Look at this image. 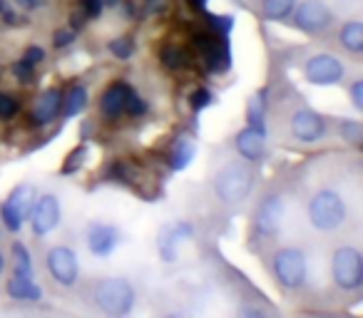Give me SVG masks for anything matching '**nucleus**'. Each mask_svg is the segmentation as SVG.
<instances>
[{"label":"nucleus","instance_id":"20","mask_svg":"<svg viewBox=\"0 0 363 318\" xmlns=\"http://www.w3.org/2000/svg\"><path fill=\"white\" fill-rule=\"evenodd\" d=\"M338 40H341V45L346 47L348 52H353V55L363 52V23L348 21L346 25L338 30Z\"/></svg>","mask_w":363,"mask_h":318},{"label":"nucleus","instance_id":"6","mask_svg":"<svg viewBox=\"0 0 363 318\" xmlns=\"http://www.w3.org/2000/svg\"><path fill=\"white\" fill-rule=\"evenodd\" d=\"M33 194H35L33 184H18V187L8 194L6 202L0 204V222H3V227H6L8 232L18 234L23 229L26 219L30 217Z\"/></svg>","mask_w":363,"mask_h":318},{"label":"nucleus","instance_id":"14","mask_svg":"<svg viewBox=\"0 0 363 318\" xmlns=\"http://www.w3.org/2000/svg\"><path fill=\"white\" fill-rule=\"evenodd\" d=\"M239 157H244V162H259L267 149V130H257V127H244L234 140Z\"/></svg>","mask_w":363,"mask_h":318},{"label":"nucleus","instance_id":"30","mask_svg":"<svg viewBox=\"0 0 363 318\" xmlns=\"http://www.w3.org/2000/svg\"><path fill=\"white\" fill-rule=\"evenodd\" d=\"M13 75H16V80L23 82V85H33V82H35V65H30V62H26L21 57V60L13 65Z\"/></svg>","mask_w":363,"mask_h":318},{"label":"nucleus","instance_id":"25","mask_svg":"<svg viewBox=\"0 0 363 318\" xmlns=\"http://www.w3.org/2000/svg\"><path fill=\"white\" fill-rule=\"evenodd\" d=\"M247 120L249 127H257V130H267V107H264L262 97H252L247 107Z\"/></svg>","mask_w":363,"mask_h":318},{"label":"nucleus","instance_id":"33","mask_svg":"<svg viewBox=\"0 0 363 318\" xmlns=\"http://www.w3.org/2000/svg\"><path fill=\"white\" fill-rule=\"evenodd\" d=\"M212 100H214V97H212V92H209V90H204V87H199V90L194 92L192 97H189V105H192V110H194V112H202L204 107H209V105H212Z\"/></svg>","mask_w":363,"mask_h":318},{"label":"nucleus","instance_id":"41","mask_svg":"<svg viewBox=\"0 0 363 318\" xmlns=\"http://www.w3.org/2000/svg\"><path fill=\"white\" fill-rule=\"evenodd\" d=\"M3 271H6V256H3V251H0V276H3Z\"/></svg>","mask_w":363,"mask_h":318},{"label":"nucleus","instance_id":"42","mask_svg":"<svg viewBox=\"0 0 363 318\" xmlns=\"http://www.w3.org/2000/svg\"><path fill=\"white\" fill-rule=\"evenodd\" d=\"M237 3H239V6H242V0H237Z\"/></svg>","mask_w":363,"mask_h":318},{"label":"nucleus","instance_id":"15","mask_svg":"<svg viewBox=\"0 0 363 318\" xmlns=\"http://www.w3.org/2000/svg\"><path fill=\"white\" fill-rule=\"evenodd\" d=\"M60 107H62V90L60 87H50L45 90L40 97H38L35 107L30 112V120L35 127H45L60 115Z\"/></svg>","mask_w":363,"mask_h":318},{"label":"nucleus","instance_id":"35","mask_svg":"<svg viewBox=\"0 0 363 318\" xmlns=\"http://www.w3.org/2000/svg\"><path fill=\"white\" fill-rule=\"evenodd\" d=\"M72 40H75V30H55V35H52V45L57 47V50H62V47H70Z\"/></svg>","mask_w":363,"mask_h":318},{"label":"nucleus","instance_id":"21","mask_svg":"<svg viewBox=\"0 0 363 318\" xmlns=\"http://www.w3.org/2000/svg\"><path fill=\"white\" fill-rule=\"evenodd\" d=\"M13 276L35 278V271H33L30 249H28L26 244H21V242L13 244Z\"/></svg>","mask_w":363,"mask_h":318},{"label":"nucleus","instance_id":"24","mask_svg":"<svg viewBox=\"0 0 363 318\" xmlns=\"http://www.w3.org/2000/svg\"><path fill=\"white\" fill-rule=\"evenodd\" d=\"M160 60H162V65H164L167 70H182V67H187L189 55L177 45H164V47H162V52H160Z\"/></svg>","mask_w":363,"mask_h":318},{"label":"nucleus","instance_id":"37","mask_svg":"<svg viewBox=\"0 0 363 318\" xmlns=\"http://www.w3.org/2000/svg\"><path fill=\"white\" fill-rule=\"evenodd\" d=\"M351 102L356 110H363V80H356L351 85Z\"/></svg>","mask_w":363,"mask_h":318},{"label":"nucleus","instance_id":"2","mask_svg":"<svg viewBox=\"0 0 363 318\" xmlns=\"http://www.w3.org/2000/svg\"><path fill=\"white\" fill-rule=\"evenodd\" d=\"M95 306L107 316H127L135 306V288L125 278H102L92 291Z\"/></svg>","mask_w":363,"mask_h":318},{"label":"nucleus","instance_id":"7","mask_svg":"<svg viewBox=\"0 0 363 318\" xmlns=\"http://www.w3.org/2000/svg\"><path fill=\"white\" fill-rule=\"evenodd\" d=\"M346 75V67L338 60L336 55H328V52H318V55L308 57L306 65H303V77H306L311 85L318 87H331L338 85Z\"/></svg>","mask_w":363,"mask_h":318},{"label":"nucleus","instance_id":"11","mask_svg":"<svg viewBox=\"0 0 363 318\" xmlns=\"http://www.w3.org/2000/svg\"><path fill=\"white\" fill-rule=\"evenodd\" d=\"M85 239H87V249H90L95 256H110V254L122 244L120 229L112 227V224H105V222L87 224Z\"/></svg>","mask_w":363,"mask_h":318},{"label":"nucleus","instance_id":"10","mask_svg":"<svg viewBox=\"0 0 363 318\" xmlns=\"http://www.w3.org/2000/svg\"><path fill=\"white\" fill-rule=\"evenodd\" d=\"M60 224V202L55 194H43L30 209V227L35 237H48Z\"/></svg>","mask_w":363,"mask_h":318},{"label":"nucleus","instance_id":"3","mask_svg":"<svg viewBox=\"0 0 363 318\" xmlns=\"http://www.w3.org/2000/svg\"><path fill=\"white\" fill-rule=\"evenodd\" d=\"M254 189V172L249 164L232 162L222 167L214 177V194L222 199L224 204H237Z\"/></svg>","mask_w":363,"mask_h":318},{"label":"nucleus","instance_id":"27","mask_svg":"<svg viewBox=\"0 0 363 318\" xmlns=\"http://www.w3.org/2000/svg\"><path fill=\"white\" fill-rule=\"evenodd\" d=\"M207 25H209V30H214L217 35L227 38L234 28V16H212V13H207Z\"/></svg>","mask_w":363,"mask_h":318},{"label":"nucleus","instance_id":"32","mask_svg":"<svg viewBox=\"0 0 363 318\" xmlns=\"http://www.w3.org/2000/svg\"><path fill=\"white\" fill-rule=\"evenodd\" d=\"M110 52L117 60H130L132 52H135V45H132L130 38H117V40L110 42Z\"/></svg>","mask_w":363,"mask_h":318},{"label":"nucleus","instance_id":"12","mask_svg":"<svg viewBox=\"0 0 363 318\" xmlns=\"http://www.w3.org/2000/svg\"><path fill=\"white\" fill-rule=\"evenodd\" d=\"M291 135H294V140L306 142V144L318 142V140H323V135H326V120H323L318 112L308 110V107L296 110L291 117Z\"/></svg>","mask_w":363,"mask_h":318},{"label":"nucleus","instance_id":"31","mask_svg":"<svg viewBox=\"0 0 363 318\" xmlns=\"http://www.w3.org/2000/svg\"><path fill=\"white\" fill-rule=\"evenodd\" d=\"M145 112H147V102L142 100V97L137 95L135 90L127 92V100H125V115H130V117H140V115H145Z\"/></svg>","mask_w":363,"mask_h":318},{"label":"nucleus","instance_id":"9","mask_svg":"<svg viewBox=\"0 0 363 318\" xmlns=\"http://www.w3.org/2000/svg\"><path fill=\"white\" fill-rule=\"evenodd\" d=\"M294 25L303 33H323L328 25H331L333 16L321 0H303L301 6L294 8Z\"/></svg>","mask_w":363,"mask_h":318},{"label":"nucleus","instance_id":"17","mask_svg":"<svg viewBox=\"0 0 363 318\" xmlns=\"http://www.w3.org/2000/svg\"><path fill=\"white\" fill-rule=\"evenodd\" d=\"M132 87L125 85V82H115V85H110L105 92H102L100 97V110L105 117H110V120H115V117L125 115V100H127V92H130Z\"/></svg>","mask_w":363,"mask_h":318},{"label":"nucleus","instance_id":"5","mask_svg":"<svg viewBox=\"0 0 363 318\" xmlns=\"http://www.w3.org/2000/svg\"><path fill=\"white\" fill-rule=\"evenodd\" d=\"M274 276L284 288H301L306 281V254L296 246H284L274 254Z\"/></svg>","mask_w":363,"mask_h":318},{"label":"nucleus","instance_id":"36","mask_svg":"<svg viewBox=\"0 0 363 318\" xmlns=\"http://www.w3.org/2000/svg\"><path fill=\"white\" fill-rule=\"evenodd\" d=\"M23 60L30 62V65H35V67H38L43 60H45V50H43V47H38V45H30L26 52H23Z\"/></svg>","mask_w":363,"mask_h":318},{"label":"nucleus","instance_id":"23","mask_svg":"<svg viewBox=\"0 0 363 318\" xmlns=\"http://www.w3.org/2000/svg\"><path fill=\"white\" fill-rule=\"evenodd\" d=\"M194 152H197V147H194L192 140H179L174 147V152H172V157H169V167L174 169V172L187 169L194 159Z\"/></svg>","mask_w":363,"mask_h":318},{"label":"nucleus","instance_id":"8","mask_svg":"<svg viewBox=\"0 0 363 318\" xmlns=\"http://www.w3.org/2000/svg\"><path fill=\"white\" fill-rule=\"evenodd\" d=\"M48 271L60 286L70 288L77 283L80 276V263H77V254L70 246H52L48 251Z\"/></svg>","mask_w":363,"mask_h":318},{"label":"nucleus","instance_id":"19","mask_svg":"<svg viewBox=\"0 0 363 318\" xmlns=\"http://www.w3.org/2000/svg\"><path fill=\"white\" fill-rule=\"evenodd\" d=\"M87 102H90V95H87V87L82 85H72L70 90L62 95V107H60V115L65 120L70 117H77L80 112L87 110Z\"/></svg>","mask_w":363,"mask_h":318},{"label":"nucleus","instance_id":"13","mask_svg":"<svg viewBox=\"0 0 363 318\" xmlns=\"http://www.w3.org/2000/svg\"><path fill=\"white\" fill-rule=\"evenodd\" d=\"M284 212H286V209H284V199L279 197V194L267 197L262 204H259L257 217H254L257 232L262 234V237H274V234H279L281 222H284Z\"/></svg>","mask_w":363,"mask_h":318},{"label":"nucleus","instance_id":"4","mask_svg":"<svg viewBox=\"0 0 363 318\" xmlns=\"http://www.w3.org/2000/svg\"><path fill=\"white\" fill-rule=\"evenodd\" d=\"M331 276L338 288L356 291L363 286V256L356 246H338L331 259Z\"/></svg>","mask_w":363,"mask_h":318},{"label":"nucleus","instance_id":"29","mask_svg":"<svg viewBox=\"0 0 363 318\" xmlns=\"http://www.w3.org/2000/svg\"><path fill=\"white\" fill-rule=\"evenodd\" d=\"M85 154H87V147L85 144L75 147V149H72L70 154H67V159H65V164H62L60 172L62 174H75L77 169L82 167V162H85Z\"/></svg>","mask_w":363,"mask_h":318},{"label":"nucleus","instance_id":"28","mask_svg":"<svg viewBox=\"0 0 363 318\" xmlns=\"http://www.w3.org/2000/svg\"><path fill=\"white\" fill-rule=\"evenodd\" d=\"M21 112V102L11 92H0V120H13Z\"/></svg>","mask_w":363,"mask_h":318},{"label":"nucleus","instance_id":"22","mask_svg":"<svg viewBox=\"0 0 363 318\" xmlns=\"http://www.w3.org/2000/svg\"><path fill=\"white\" fill-rule=\"evenodd\" d=\"M294 8H296V0H262V16L274 23L286 21Z\"/></svg>","mask_w":363,"mask_h":318},{"label":"nucleus","instance_id":"40","mask_svg":"<svg viewBox=\"0 0 363 318\" xmlns=\"http://www.w3.org/2000/svg\"><path fill=\"white\" fill-rule=\"evenodd\" d=\"M207 3H209V0H192V6L199 8V11H204V8H207Z\"/></svg>","mask_w":363,"mask_h":318},{"label":"nucleus","instance_id":"34","mask_svg":"<svg viewBox=\"0 0 363 318\" xmlns=\"http://www.w3.org/2000/svg\"><path fill=\"white\" fill-rule=\"evenodd\" d=\"M105 0H80V11L85 13V18H100Z\"/></svg>","mask_w":363,"mask_h":318},{"label":"nucleus","instance_id":"26","mask_svg":"<svg viewBox=\"0 0 363 318\" xmlns=\"http://www.w3.org/2000/svg\"><path fill=\"white\" fill-rule=\"evenodd\" d=\"M338 132H341V137L348 142V144L361 147V142H363V125L358 120H343L341 125H338Z\"/></svg>","mask_w":363,"mask_h":318},{"label":"nucleus","instance_id":"39","mask_svg":"<svg viewBox=\"0 0 363 318\" xmlns=\"http://www.w3.org/2000/svg\"><path fill=\"white\" fill-rule=\"evenodd\" d=\"M16 3L23 8V11H38V8L45 6L48 0H16Z\"/></svg>","mask_w":363,"mask_h":318},{"label":"nucleus","instance_id":"38","mask_svg":"<svg viewBox=\"0 0 363 318\" xmlns=\"http://www.w3.org/2000/svg\"><path fill=\"white\" fill-rule=\"evenodd\" d=\"M85 13H82V11H75V13H72V16H70V30H80V28H85Z\"/></svg>","mask_w":363,"mask_h":318},{"label":"nucleus","instance_id":"18","mask_svg":"<svg viewBox=\"0 0 363 318\" xmlns=\"http://www.w3.org/2000/svg\"><path fill=\"white\" fill-rule=\"evenodd\" d=\"M8 296L16 298V301H40L43 298V288L35 283V278H26V276H13L6 286Z\"/></svg>","mask_w":363,"mask_h":318},{"label":"nucleus","instance_id":"1","mask_svg":"<svg viewBox=\"0 0 363 318\" xmlns=\"http://www.w3.org/2000/svg\"><path fill=\"white\" fill-rule=\"evenodd\" d=\"M348 217L346 202L333 189H321L308 202V222L318 232H336Z\"/></svg>","mask_w":363,"mask_h":318},{"label":"nucleus","instance_id":"16","mask_svg":"<svg viewBox=\"0 0 363 318\" xmlns=\"http://www.w3.org/2000/svg\"><path fill=\"white\" fill-rule=\"evenodd\" d=\"M189 237H192V224H167L160 232V256L164 261H177V246Z\"/></svg>","mask_w":363,"mask_h":318}]
</instances>
